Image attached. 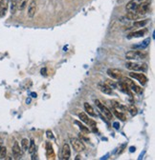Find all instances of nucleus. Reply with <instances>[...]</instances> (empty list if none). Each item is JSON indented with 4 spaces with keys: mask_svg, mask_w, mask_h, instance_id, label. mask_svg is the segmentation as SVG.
I'll list each match as a JSON object with an SVG mask.
<instances>
[{
    "mask_svg": "<svg viewBox=\"0 0 155 160\" xmlns=\"http://www.w3.org/2000/svg\"><path fill=\"white\" fill-rule=\"evenodd\" d=\"M113 107L115 110H117V111H119V112H124L125 111V110L127 109L126 107H125L124 105H122V104H119V103H114L113 104Z\"/></svg>",
    "mask_w": 155,
    "mask_h": 160,
    "instance_id": "a878e982",
    "label": "nucleus"
},
{
    "mask_svg": "<svg viewBox=\"0 0 155 160\" xmlns=\"http://www.w3.org/2000/svg\"><path fill=\"white\" fill-rule=\"evenodd\" d=\"M61 156L62 159L68 160L71 156V151H70V146L67 143H64L62 146V150H61Z\"/></svg>",
    "mask_w": 155,
    "mask_h": 160,
    "instance_id": "6e6552de",
    "label": "nucleus"
},
{
    "mask_svg": "<svg viewBox=\"0 0 155 160\" xmlns=\"http://www.w3.org/2000/svg\"><path fill=\"white\" fill-rule=\"evenodd\" d=\"M150 3H151L150 0H148V1H145V2L142 1L139 4L137 10H136V12H138L139 15H145V13L148 12V9H149Z\"/></svg>",
    "mask_w": 155,
    "mask_h": 160,
    "instance_id": "423d86ee",
    "label": "nucleus"
},
{
    "mask_svg": "<svg viewBox=\"0 0 155 160\" xmlns=\"http://www.w3.org/2000/svg\"><path fill=\"white\" fill-rule=\"evenodd\" d=\"M123 82H125V83L129 87V89L131 91H133L134 93H136V94H142L143 90L141 89V87H139L138 85H136L134 81H132L131 79L127 78V77H123Z\"/></svg>",
    "mask_w": 155,
    "mask_h": 160,
    "instance_id": "20e7f679",
    "label": "nucleus"
},
{
    "mask_svg": "<svg viewBox=\"0 0 155 160\" xmlns=\"http://www.w3.org/2000/svg\"><path fill=\"white\" fill-rule=\"evenodd\" d=\"M150 43V38H148V39H145L144 40L142 44H140V45H136V46H133V48H139V49H145L148 47V46L149 45Z\"/></svg>",
    "mask_w": 155,
    "mask_h": 160,
    "instance_id": "5701e85b",
    "label": "nucleus"
},
{
    "mask_svg": "<svg viewBox=\"0 0 155 160\" xmlns=\"http://www.w3.org/2000/svg\"><path fill=\"white\" fill-rule=\"evenodd\" d=\"M70 143L72 145L73 149H74L76 152H78V153L83 152V151L85 150V146H84L83 141L78 139V138H75V137H71V138H70Z\"/></svg>",
    "mask_w": 155,
    "mask_h": 160,
    "instance_id": "7ed1b4c3",
    "label": "nucleus"
},
{
    "mask_svg": "<svg viewBox=\"0 0 155 160\" xmlns=\"http://www.w3.org/2000/svg\"><path fill=\"white\" fill-rule=\"evenodd\" d=\"M125 67L132 72H144L148 70V67L145 64H138V63H134V62H127L125 64Z\"/></svg>",
    "mask_w": 155,
    "mask_h": 160,
    "instance_id": "f257e3e1",
    "label": "nucleus"
},
{
    "mask_svg": "<svg viewBox=\"0 0 155 160\" xmlns=\"http://www.w3.org/2000/svg\"><path fill=\"white\" fill-rule=\"evenodd\" d=\"M36 11H38V6H36V3L35 1H32L29 5V8H28V16L30 18H33L35 13H36Z\"/></svg>",
    "mask_w": 155,
    "mask_h": 160,
    "instance_id": "f8f14e48",
    "label": "nucleus"
},
{
    "mask_svg": "<svg viewBox=\"0 0 155 160\" xmlns=\"http://www.w3.org/2000/svg\"><path fill=\"white\" fill-rule=\"evenodd\" d=\"M125 17L128 20H137L139 18V15L136 12H128L126 13Z\"/></svg>",
    "mask_w": 155,
    "mask_h": 160,
    "instance_id": "a211bd4d",
    "label": "nucleus"
},
{
    "mask_svg": "<svg viewBox=\"0 0 155 160\" xmlns=\"http://www.w3.org/2000/svg\"><path fill=\"white\" fill-rule=\"evenodd\" d=\"M148 22H149V19L139 20V21H136V22H134L133 26H134V27H137V28H143V27H145V25L148 24Z\"/></svg>",
    "mask_w": 155,
    "mask_h": 160,
    "instance_id": "aec40b11",
    "label": "nucleus"
},
{
    "mask_svg": "<svg viewBox=\"0 0 155 160\" xmlns=\"http://www.w3.org/2000/svg\"><path fill=\"white\" fill-rule=\"evenodd\" d=\"M128 111H129V113H130V114L132 116H135L136 114H137V108H136L134 105H129L128 106Z\"/></svg>",
    "mask_w": 155,
    "mask_h": 160,
    "instance_id": "c85d7f7f",
    "label": "nucleus"
},
{
    "mask_svg": "<svg viewBox=\"0 0 155 160\" xmlns=\"http://www.w3.org/2000/svg\"><path fill=\"white\" fill-rule=\"evenodd\" d=\"M35 150H36L35 144V142H34V140L31 139V140L29 141V147H28V150H27V151L29 152V153L33 154V153L35 152Z\"/></svg>",
    "mask_w": 155,
    "mask_h": 160,
    "instance_id": "4be33fe9",
    "label": "nucleus"
},
{
    "mask_svg": "<svg viewBox=\"0 0 155 160\" xmlns=\"http://www.w3.org/2000/svg\"><path fill=\"white\" fill-rule=\"evenodd\" d=\"M2 146H3V144H2V141L0 140V149H1V147H2Z\"/></svg>",
    "mask_w": 155,
    "mask_h": 160,
    "instance_id": "f704fd0d",
    "label": "nucleus"
},
{
    "mask_svg": "<svg viewBox=\"0 0 155 160\" xmlns=\"http://www.w3.org/2000/svg\"><path fill=\"white\" fill-rule=\"evenodd\" d=\"M32 95H33V97H36V94H35V93L32 94Z\"/></svg>",
    "mask_w": 155,
    "mask_h": 160,
    "instance_id": "72a5a7b5",
    "label": "nucleus"
},
{
    "mask_svg": "<svg viewBox=\"0 0 155 160\" xmlns=\"http://www.w3.org/2000/svg\"><path fill=\"white\" fill-rule=\"evenodd\" d=\"M17 10V3H16V0H12V5H11V12L13 15L16 13V11Z\"/></svg>",
    "mask_w": 155,
    "mask_h": 160,
    "instance_id": "7c9ffc66",
    "label": "nucleus"
},
{
    "mask_svg": "<svg viewBox=\"0 0 155 160\" xmlns=\"http://www.w3.org/2000/svg\"><path fill=\"white\" fill-rule=\"evenodd\" d=\"M9 8V0H1L0 1V16L3 17L6 15Z\"/></svg>",
    "mask_w": 155,
    "mask_h": 160,
    "instance_id": "9b49d317",
    "label": "nucleus"
},
{
    "mask_svg": "<svg viewBox=\"0 0 155 160\" xmlns=\"http://www.w3.org/2000/svg\"><path fill=\"white\" fill-rule=\"evenodd\" d=\"M119 85H120V90L122 91H124V93H125V94H129L130 96H131V91H130V89H129V87L127 86L125 82H123V81H121L120 83H119Z\"/></svg>",
    "mask_w": 155,
    "mask_h": 160,
    "instance_id": "f3484780",
    "label": "nucleus"
},
{
    "mask_svg": "<svg viewBox=\"0 0 155 160\" xmlns=\"http://www.w3.org/2000/svg\"><path fill=\"white\" fill-rule=\"evenodd\" d=\"M13 156L16 158H19L21 155H22V151L20 149V146L17 142H15L13 143Z\"/></svg>",
    "mask_w": 155,
    "mask_h": 160,
    "instance_id": "ddd939ff",
    "label": "nucleus"
},
{
    "mask_svg": "<svg viewBox=\"0 0 155 160\" xmlns=\"http://www.w3.org/2000/svg\"><path fill=\"white\" fill-rule=\"evenodd\" d=\"M84 110H85V112L87 113V114H89L90 116H93V117H96V116H97V114H96V113H95V111H94L93 107L91 106L90 104H88V103H84Z\"/></svg>",
    "mask_w": 155,
    "mask_h": 160,
    "instance_id": "dca6fc26",
    "label": "nucleus"
},
{
    "mask_svg": "<svg viewBox=\"0 0 155 160\" xmlns=\"http://www.w3.org/2000/svg\"><path fill=\"white\" fill-rule=\"evenodd\" d=\"M46 155L49 159H53L55 157V153H54V150L52 145L50 144V142L46 143Z\"/></svg>",
    "mask_w": 155,
    "mask_h": 160,
    "instance_id": "2eb2a0df",
    "label": "nucleus"
},
{
    "mask_svg": "<svg viewBox=\"0 0 155 160\" xmlns=\"http://www.w3.org/2000/svg\"><path fill=\"white\" fill-rule=\"evenodd\" d=\"M107 75L114 79H120L123 76L122 72L120 70H118V69H108Z\"/></svg>",
    "mask_w": 155,
    "mask_h": 160,
    "instance_id": "1a4fd4ad",
    "label": "nucleus"
},
{
    "mask_svg": "<svg viewBox=\"0 0 155 160\" xmlns=\"http://www.w3.org/2000/svg\"><path fill=\"white\" fill-rule=\"evenodd\" d=\"M6 154H7V149H6V147L2 146L1 149H0V159L6 158Z\"/></svg>",
    "mask_w": 155,
    "mask_h": 160,
    "instance_id": "c756f323",
    "label": "nucleus"
},
{
    "mask_svg": "<svg viewBox=\"0 0 155 160\" xmlns=\"http://www.w3.org/2000/svg\"><path fill=\"white\" fill-rule=\"evenodd\" d=\"M113 126H114V128H115V129H119V127H120V124L118 122H114L113 123Z\"/></svg>",
    "mask_w": 155,
    "mask_h": 160,
    "instance_id": "473e14b6",
    "label": "nucleus"
},
{
    "mask_svg": "<svg viewBox=\"0 0 155 160\" xmlns=\"http://www.w3.org/2000/svg\"><path fill=\"white\" fill-rule=\"evenodd\" d=\"M29 147V140L27 138H23L21 140V149L22 151H27Z\"/></svg>",
    "mask_w": 155,
    "mask_h": 160,
    "instance_id": "bb28decb",
    "label": "nucleus"
},
{
    "mask_svg": "<svg viewBox=\"0 0 155 160\" xmlns=\"http://www.w3.org/2000/svg\"><path fill=\"white\" fill-rule=\"evenodd\" d=\"M114 114H115V115L119 118V119H121L122 121H125V115L122 112H119V111H117V110L114 109Z\"/></svg>",
    "mask_w": 155,
    "mask_h": 160,
    "instance_id": "cd10ccee",
    "label": "nucleus"
},
{
    "mask_svg": "<svg viewBox=\"0 0 155 160\" xmlns=\"http://www.w3.org/2000/svg\"><path fill=\"white\" fill-rule=\"evenodd\" d=\"M95 103H96V105H97V106L99 107V109L102 111V113L104 114V116H106L108 120H112V118H113L112 113L109 111V110H108L106 106H104V105H103L101 102H100L99 100H96Z\"/></svg>",
    "mask_w": 155,
    "mask_h": 160,
    "instance_id": "39448f33",
    "label": "nucleus"
},
{
    "mask_svg": "<svg viewBox=\"0 0 155 160\" xmlns=\"http://www.w3.org/2000/svg\"><path fill=\"white\" fill-rule=\"evenodd\" d=\"M79 117H80V119L81 121L85 123V124L89 125V123H90V120H91V119H88L87 114H85L84 113H79Z\"/></svg>",
    "mask_w": 155,
    "mask_h": 160,
    "instance_id": "b1692460",
    "label": "nucleus"
},
{
    "mask_svg": "<svg viewBox=\"0 0 155 160\" xmlns=\"http://www.w3.org/2000/svg\"><path fill=\"white\" fill-rule=\"evenodd\" d=\"M130 152H134V148H133V147L130 148Z\"/></svg>",
    "mask_w": 155,
    "mask_h": 160,
    "instance_id": "c9c22d12",
    "label": "nucleus"
},
{
    "mask_svg": "<svg viewBox=\"0 0 155 160\" xmlns=\"http://www.w3.org/2000/svg\"><path fill=\"white\" fill-rule=\"evenodd\" d=\"M27 2H28V0H16L18 10L23 11L27 6Z\"/></svg>",
    "mask_w": 155,
    "mask_h": 160,
    "instance_id": "6ab92c4d",
    "label": "nucleus"
},
{
    "mask_svg": "<svg viewBox=\"0 0 155 160\" xmlns=\"http://www.w3.org/2000/svg\"><path fill=\"white\" fill-rule=\"evenodd\" d=\"M46 134H47V137L49 139H54V135H53V132L51 131H47L46 132Z\"/></svg>",
    "mask_w": 155,
    "mask_h": 160,
    "instance_id": "2f4dec72",
    "label": "nucleus"
},
{
    "mask_svg": "<svg viewBox=\"0 0 155 160\" xmlns=\"http://www.w3.org/2000/svg\"><path fill=\"white\" fill-rule=\"evenodd\" d=\"M99 88L102 93L106 94H112V89L107 84H99Z\"/></svg>",
    "mask_w": 155,
    "mask_h": 160,
    "instance_id": "4468645a",
    "label": "nucleus"
},
{
    "mask_svg": "<svg viewBox=\"0 0 155 160\" xmlns=\"http://www.w3.org/2000/svg\"><path fill=\"white\" fill-rule=\"evenodd\" d=\"M142 2L140 1V0H131V1H129L128 3H127V5L125 7L126 11L128 12H136V10H137V8L139 6V4Z\"/></svg>",
    "mask_w": 155,
    "mask_h": 160,
    "instance_id": "9d476101",
    "label": "nucleus"
},
{
    "mask_svg": "<svg viewBox=\"0 0 155 160\" xmlns=\"http://www.w3.org/2000/svg\"><path fill=\"white\" fill-rule=\"evenodd\" d=\"M129 76L131 77V78H134L136 80H138L142 85H145L148 81V77L145 76V75L143 74V72L142 74H138V72H129Z\"/></svg>",
    "mask_w": 155,
    "mask_h": 160,
    "instance_id": "0eeeda50",
    "label": "nucleus"
},
{
    "mask_svg": "<svg viewBox=\"0 0 155 160\" xmlns=\"http://www.w3.org/2000/svg\"><path fill=\"white\" fill-rule=\"evenodd\" d=\"M145 33V31H143V30H140V31H134V33H131L129 35H128V38H133V37H141V36H143Z\"/></svg>",
    "mask_w": 155,
    "mask_h": 160,
    "instance_id": "412c9836",
    "label": "nucleus"
},
{
    "mask_svg": "<svg viewBox=\"0 0 155 160\" xmlns=\"http://www.w3.org/2000/svg\"><path fill=\"white\" fill-rule=\"evenodd\" d=\"M140 1H143V0H140Z\"/></svg>",
    "mask_w": 155,
    "mask_h": 160,
    "instance_id": "e433bc0d",
    "label": "nucleus"
},
{
    "mask_svg": "<svg viewBox=\"0 0 155 160\" xmlns=\"http://www.w3.org/2000/svg\"><path fill=\"white\" fill-rule=\"evenodd\" d=\"M74 123H75L76 125H78V126L80 127V131L83 132H85V134H88V132H89V129H88V128H87V127H85L83 124H81L80 122H79V121H75Z\"/></svg>",
    "mask_w": 155,
    "mask_h": 160,
    "instance_id": "393cba45",
    "label": "nucleus"
},
{
    "mask_svg": "<svg viewBox=\"0 0 155 160\" xmlns=\"http://www.w3.org/2000/svg\"><path fill=\"white\" fill-rule=\"evenodd\" d=\"M147 56V53H145L141 51H130L125 53V57L127 59H131V60H140V59H144Z\"/></svg>",
    "mask_w": 155,
    "mask_h": 160,
    "instance_id": "f03ea898",
    "label": "nucleus"
}]
</instances>
